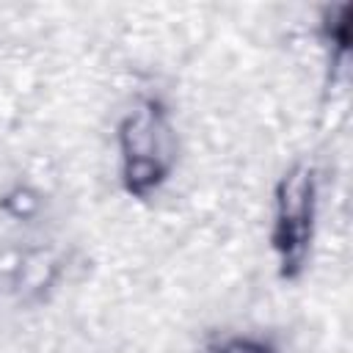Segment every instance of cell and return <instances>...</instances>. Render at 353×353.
Segmentation results:
<instances>
[{
	"label": "cell",
	"instance_id": "cell-3",
	"mask_svg": "<svg viewBox=\"0 0 353 353\" xmlns=\"http://www.w3.org/2000/svg\"><path fill=\"white\" fill-rule=\"evenodd\" d=\"M221 353H268V350L259 347V345H254V342H232Z\"/></svg>",
	"mask_w": 353,
	"mask_h": 353
},
{
	"label": "cell",
	"instance_id": "cell-2",
	"mask_svg": "<svg viewBox=\"0 0 353 353\" xmlns=\"http://www.w3.org/2000/svg\"><path fill=\"white\" fill-rule=\"evenodd\" d=\"M312 226V171L295 168L281 182L279 190V223H276V248L281 251L284 273L301 268L306 240Z\"/></svg>",
	"mask_w": 353,
	"mask_h": 353
},
{
	"label": "cell",
	"instance_id": "cell-1",
	"mask_svg": "<svg viewBox=\"0 0 353 353\" xmlns=\"http://www.w3.org/2000/svg\"><path fill=\"white\" fill-rule=\"evenodd\" d=\"M121 143L127 154V188L132 193H146L163 179L168 168V130L163 124V116L154 108L138 110L124 124Z\"/></svg>",
	"mask_w": 353,
	"mask_h": 353
}]
</instances>
